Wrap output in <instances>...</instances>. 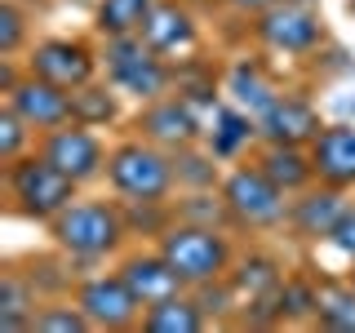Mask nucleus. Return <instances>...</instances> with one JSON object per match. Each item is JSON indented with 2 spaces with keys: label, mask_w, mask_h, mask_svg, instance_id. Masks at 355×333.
<instances>
[{
  "label": "nucleus",
  "mask_w": 355,
  "mask_h": 333,
  "mask_svg": "<svg viewBox=\"0 0 355 333\" xmlns=\"http://www.w3.org/2000/svg\"><path fill=\"white\" fill-rule=\"evenodd\" d=\"M31 316H36V284H31V275L5 271L0 275V329L5 333L31 329Z\"/></svg>",
  "instance_id": "4be33fe9"
},
{
  "label": "nucleus",
  "mask_w": 355,
  "mask_h": 333,
  "mask_svg": "<svg viewBox=\"0 0 355 333\" xmlns=\"http://www.w3.org/2000/svg\"><path fill=\"white\" fill-rule=\"evenodd\" d=\"M178 222H196V227H236V218H231V209H227V200H214V191H191L187 200H178Z\"/></svg>",
  "instance_id": "cd10ccee"
},
{
  "label": "nucleus",
  "mask_w": 355,
  "mask_h": 333,
  "mask_svg": "<svg viewBox=\"0 0 355 333\" xmlns=\"http://www.w3.org/2000/svg\"><path fill=\"white\" fill-rule=\"evenodd\" d=\"M205 325H209V316L196 302V293H178V298H164V302L142 311L138 329H147V333H200Z\"/></svg>",
  "instance_id": "aec40b11"
},
{
  "label": "nucleus",
  "mask_w": 355,
  "mask_h": 333,
  "mask_svg": "<svg viewBox=\"0 0 355 333\" xmlns=\"http://www.w3.org/2000/svg\"><path fill=\"white\" fill-rule=\"evenodd\" d=\"M280 266H275L271 258H262V253H253V258H244L240 262V271L231 275V284H236V293L240 298H266V293H275V289H280Z\"/></svg>",
  "instance_id": "bb28decb"
},
{
  "label": "nucleus",
  "mask_w": 355,
  "mask_h": 333,
  "mask_svg": "<svg viewBox=\"0 0 355 333\" xmlns=\"http://www.w3.org/2000/svg\"><path fill=\"white\" fill-rule=\"evenodd\" d=\"M94 329L80 307H40L31 316V333H85Z\"/></svg>",
  "instance_id": "c756f323"
},
{
  "label": "nucleus",
  "mask_w": 355,
  "mask_h": 333,
  "mask_svg": "<svg viewBox=\"0 0 355 333\" xmlns=\"http://www.w3.org/2000/svg\"><path fill=\"white\" fill-rule=\"evenodd\" d=\"M227 94H231V103H236L240 111H249V116L258 120L262 111L280 98V89L271 85V76H266L258 62L240 58L236 67H231V76H227Z\"/></svg>",
  "instance_id": "6ab92c4d"
},
{
  "label": "nucleus",
  "mask_w": 355,
  "mask_h": 333,
  "mask_svg": "<svg viewBox=\"0 0 355 333\" xmlns=\"http://www.w3.org/2000/svg\"><path fill=\"white\" fill-rule=\"evenodd\" d=\"M133 129H138V138H147L164 151L191 147V142H200V133H205L196 107L187 98H155V103H147L138 111V120H133Z\"/></svg>",
  "instance_id": "9d476101"
},
{
  "label": "nucleus",
  "mask_w": 355,
  "mask_h": 333,
  "mask_svg": "<svg viewBox=\"0 0 355 333\" xmlns=\"http://www.w3.org/2000/svg\"><path fill=\"white\" fill-rule=\"evenodd\" d=\"M103 62H107L111 85H116L120 94H133L138 103H155V98H164V94H169V85H173V67L151 49L142 31L107 36Z\"/></svg>",
  "instance_id": "20e7f679"
},
{
  "label": "nucleus",
  "mask_w": 355,
  "mask_h": 333,
  "mask_svg": "<svg viewBox=\"0 0 355 333\" xmlns=\"http://www.w3.org/2000/svg\"><path fill=\"white\" fill-rule=\"evenodd\" d=\"M22 14H18V5H0V53L5 58H14L18 53V44H22Z\"/></svg>",
  "instance_id": "2f4dec72"
},
{
  "label": "nucleus",
  "mask_w": 355,
  "mask_h": 333,
  "mask_svg": "<svg viewBox=\"0 0 355 333\" xmlns=\"http://www.w3.org/2000/svg\"><path fill=\"white\" fill-rule=\"evenodd\" d=\"M142 36L160 58H173V53H187L196 44V18L178 0H155L147 22H142Z\"/></svg>",
  "instance_id": "f3484780"
},
{
  "label": "nucleus",
  "mask_w": 355,
  "mask_h": 333,
  "mask_svg": "<svg viewBox=\"0 0 355 333\" xmlns=\"http://www.w3.org/2000/svg\"><path fill=\"white\" fill-rule=\"evenodd\" d=\"M253 36L271 53H311L324 40V27H320V14L311 5H302V0H280V5L258 14Z\"/></svg>",
  "instance_id": "6e6552de"
},
{
  "label": "nucleus",
  "mask_w": 355,
  "mask_h": 333,
  "mask_svg": "<svg viewBox=\"0 0 355 333\" xmlns=\"http://www.w3.org/2000/svg\"><path fill=\"white\" fill-rule=\"evenodd\" d=\"M94 67H98V58L80 40H40V44H31V53H27V71L53 80L58 89L89 85L94 80Z\"/></svg>",
  "instance_id": "f8f14e48"
},
{
  "label": "nucleus",
  "mask_w": 355,
  "mask_h": 333,
  "mask_svg": "<svg viewBox=\"0 0 355 333\" xmlns=\"http://www.w3.org/2000/svg\"><path fill=\"white\" fill-rule=\"evenodd\" d=\"M315 178L329 187H355V125H324L320 138L311 142Z\"/></svg>",
  "instance_id": "dca6fc26"
},
{
  "label": "nucleus",
  "mask_w": 355,
  "mask_h": 333,
  "mask_svg": "<svg viewBox=\"0 0 355 333\" xmlns=\"http://www.w3.org/2000/svg\"><path fill=\"white\" fill-rule=\"evenodd\" d=\"M258 169L271 178L280 191L297 196L315 182V160H311V147H293V142H266L258 155Z\"/></svg>",
  "instance_id": "a211bd4d"
},
{
  "label": "nucleus",
  "mask_w": 355,
  "mask_h": 333,
  "mask_svg": "<svg viewBox=\"0 0 355 333\" xmlns=\"http://www.w3.org/2000/svg\"><path fill=\"white\" fill-rule=\"evenodd\" d=\"M49 236L71 258H107V253L120 249L129 227H125L120 205H107V200H71L49 222Z\"/></svg>",
  "instance_id": "f257e3e1"
},
{
  "label": "nucleus",
  "mask_w": 355,
  "mask_h": 333,
  "mask_svg": "<svg viewBox=\"0 0 355 333\" xmlns=\"http://www.w3.org/2000/svg\"><path fill=\"white\" fill-rule=\"evenodd\" d=\"M351 14H355V0H351Z\"/></svg>",
  "instance_id": "f704fd0d"
},
{
  "label": "nucleus",
  "mask_w": 355,
  "mask_h": 333,
  "mask_svg": "<svg viewBox=\"0 0 355 333\" xmlns=\"http://www.w3.org/2000/svg\"><path fill=\"white\" fill-rule=\"evenodd\" d=\"M347 205H351V200H347L342 187H329V182L306 187V191H297V200L288 205V227H293L297 240H311V244L329 240Z\"/></svg>",
  "instance_id": "ddd939ff"
},
{
  "label": "nucleus",
  "mask_w": 355,
  "mask_h": 333,
  "mask_svg": "<svg viewBox=\"0 0 355 333\" xmlns=\"http://www.w3.org/2000/svg\"><path fill=\"white\" fill-rule=\"evenodd\" d=\"M71 120H80V125H89V129L116 120V94H111L107 85H94V80L71 89Z\"/></svg>",
  "instance_id": "393cba45"
},
{
  "label": "nucleus",
  "mask_w": 355,
  "mask_h": 333,
  "mask_svg": "<svg viewBox=\"0 0 355 333\" xmlns=\"http://www.w3.org/2000/svg\"><path fill=\"white\" fill-rule=\"evenodd\" d=\"M173 178H178V187H191V191H214L218 155L214 151H196V142L191 147H178L173 151Z\"/></svg>",
  "instance_id": "b1692460"
},
{
  "label": "nucleus",
  "mask_w": 355,
  "mask_h": 333,
  "mask_svg": "<svg viewBox=\"0 0 355 333\" xmlns=\"http://www.w3.org/2000/svg\"><path fill=\"white\" fill-rule=\"evenodd\" d=\"M227 5H236V9H240V14H253V18H258V14H262V9H271V5H280V0H227Z\"/></svg>",
  "instance_id": "72a5a7b5"
},
{
  "label": "nucleus",
  "mask_w": 355,
  "mask_h": 333,
  "mask_svg": "<svg viewBox=\"0 0 355 333\" xmlns=\"http://www.w3.org/2000/svg\"><path fill=\"white\" fill-rule=\"evenodd\" d=\"M222 200H227L236 227H249V231H271L288 222V205H293L288 191H280L258 164H240V169L222 178Z\"/></svg>",
  "instance_id": "423d86ee"
},
{
  "label": "nucleus",
  "mask_w": 355,
  "mask_h": 333,
  "mask_svg": "<svg viewBox=\"0 0 355 333\" xmlns=\"http://www.w3.org/2000/svg\"><path fill=\"white\" fill-rule=\"evenodd\" d=\"M107 182L120 200H164L173 191V151L147 138H129L107 151Z\"/></svg>",
  "instance_id": "f03ea898"
},
{
  "label": "nucleus",
  "mask_w": 355,
  "mask_h": 333,
  "mask_svg": "<svg viewBox=\"0 0 355 333\" xmlns=\"http://www.w3.org/2000/svg\"><path fill=\"white\" fill-rule=\"evenodd\" d=\"M31 133H36V129H31L27 120L5 103V111H0V164H14L18 155H22V147H27Z\"/></svg>",
  "instance_id": "7c9ffc66"
},
{
  "label": "nucleus",
  "mask_w": 355,
  "mask_h": 333,
  "mask_svg": "<svg viewBox=\"0 0 355 333\" xmlns=\"http://www.w3.org/2000/svg\"><path fill=\"white\" fill-rule=\"evenodd\" d=\"M5 103L36 133H49V129H58V125L71 120V89H58L53 80H44L36 71L18 76V85L5 94Z\"/></svg>",
  "instance_id": "9b49d317"
},
{
  "label": "nucleus",
  "mask_w": 355,
  "mask_h": 333,
  "mask_svg": "<svg viewBox=\"0 0 355 333\" xmlns=\"http://www.w3.org/2000/svg\"><path fill=\"white\" fill-rule=\"evenodd\" d=\"M315 325H324L333 333H355V284L351 280H324L320 284Z\"/></svg>",
  "instance_id": "5701e85b"
},
{
  "label": "nucleus",
  "mask_w": 355,
  "mask_h": 333,
  "mask_svg": "<svg viewBox=\"0 0 355 333\" xmlns=\"http://www.w3.org/2000/svg\"><path fill=\"white\" fill-rule=\"evenodd\" d=\"M5 187H9V200H14V214L53 222L76 200V187L80 182L67 178L44 155H18L14 164H5Z\"/></svg>",
  "instance_id": "7ed1b4c3"
},
{
  "label": "nucleus",
  "mask_w": 355,
  "mask_h": 333,
  "mask_svg": "<svg viewBox=\"0 0 355 333\" xmlns=\"http://www.w3.org/2000/svg\"><path fill=\"white\" fill-rule=\"evenodd\" d=\"M258 138V120L240 107H214V129H209V151L218 160H236V155Z\"/></svg>",
  "instance_id": "412c9836"
},
{
  "label": "nucleus",
  "mask_w": 355,
  "mask_h": 333,
  "mask_svg": "<svg viewBox=\"0 0 355 333\" xmlns=\"http://www.w3.org/2000/svg\"><path fill=\"white\" fill-rule=\"evenodd\" d=\"M40 155L49 164H58V169L67 178H76V182H89V178H98L107 169V147L103 138H98L89 125H80V120H67V125L40 133Z\"/></svg>",
  "instance_id": "1a4fd4ad"
},
{
  "label": "nucleus",
  "mask_w": 355,
  "mask_h": 333,
  "mask_svg": "<svg viewBox=\"0 0 355 333\" xmlns=\"http://www.w3.org/2000/svg\"><path fill=\"white\" fill-rule=\"evenodd\" d=\"M351 284H355V271H351Z\"/></svg>",
  "instance_id": "c9c22d12"
},
{
  "label": "nucleus",
  "mask_w": 355,
  "mask_h": 333,
  "mask_svg": "<svg viewBox=\"0 0 355 333\" xmlns=\"http://www.w3.org/2000/svg\"><path fill=\"white\" fill-rule=\"evenodd\" d=\"M329 244H333V249H338L347 262H355V200L342 209V218H338V227H333Z\"/></svg>",
  "instance_id": "473e14b6"
},
{
  "label": "nucleus",
  "mask_w": 355,
  "mask_h": 333,
  "mask_svg": "<svg viewBox=\"0 0 355 333\" xmlns=\"http://www.w3.org/2000/svg\"><path fill=\"white\" fill-rule=\"evenodd\" d=\"M155 0H103L98 5V31L103 36H125V31H142Z\"/></svg>",
  "instance_id": "a878e982"
},
{
  "label": "nucleus",
  "mask_w": 355,
  "mask_h": 333,
  "mask_svg": "<svg viewBox=\"0 0 355 333\" xmlns=\"http://www.w3.org/2000/svg\"><path fill=\"white\" fill-rule=\"evenodd\" d=\"M280 311H284V320H315L320 284L306 280V275H288V280L280 284Z\"/></svg>",
  "instance_id": "c85d7f7f"
},
{
  "label": "nucleus",
  "mask_w": 355,
  "mask_h": 333,
  "mask_svg": "<svg viewBox=\"0 0 355 333\" xmlns=\"http://www.w3.org/2000/svg\"><path fill=\"white\" fill-rule=\"evenodd\" d=\"M120 275L129 280V289L138 293L142 307H155V302H164V298L187 293V280L169 266V258H164L160 249L155 253H129V258L120 262Z\"/></svg>",
  "instance_id": "2eb2a0df"
},
{
  "label": "nucleus",
  "mask_w": 355,
  "mask_h": 333,
  "mask_svg": "<svg viewBox=\"0 0 355 333\" xmlns=\"http://www.w3.org/2000/svg\"><path fill=\"white\" fill-rule=\"evenodd\" d=\"M320 111L297 94H280L271 107L258 116V138L262 142H293V147H311L320 138Z\"/></svg>",
  "instance_id": "4468645a"
},
{
  "label": "nucleus",
  "mask_w": 355,
  "mask_h": 333,
  "mask_svg": "<svg viewBox=\"0 0 355 333\" xmlns=\"http://www.w3.org/2000/svg\"><path fill=\"white\" fill-rule=\"evenodd\" d=\"M76 307L89 316L94 329H138L142 311H147L120 271L116 275H89V280H80V289H76Z\"/></svg>",
  "instance_id": "0eeeda50"
},
{
  "label": "nucleus",
  "mask_w": 355,
  "mask_h": 333,
  "mask_svg": "<svg viewBox=\"0 0 355 333\" xmlns=\"http://www.w3.org/2000/svg\"><path fill=\"white\" fill-rule=\"evenodd\" d=\"M160 253L187 280V289L222 280L231 271V240L218 227H196V222H173L160 236Z\"/></svg>",
  "instance_id": "39448f33"
}]
</instances>
